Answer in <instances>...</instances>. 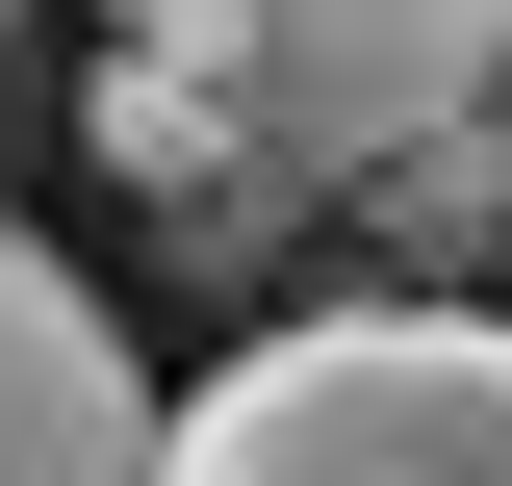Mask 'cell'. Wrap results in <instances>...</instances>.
<instances>
[{
    "mask_svg": "<svg viewBox=\"0 0 512 486\" xmlns=\"http://www.w3.org/2000/svg\"><path fill=\"white\" fill-rule=\"evenodd\" d=\"M487 103H512V0H103V77H77L103 180L205 256L359 205L384 154H436Z\"/></svg>",
    "mask_w": 512,
    "mask_h": 486,
    "instance_id": "obj_1",
    "label": "cell"
},
{
    "mask_svg": "<svg viewBox=\"0 0 512 486\" xmlns=\"http://www.w3.org/2000/svg\"><path fill=\"white\" fill-rule=\"evenodd\" d=\"M154 486H512V307H308L205 359Z\"/></svg>",
    "mask_w": 512,
    "mask_h": 486,
    "instance_id": "obj_2",
    "label": "cell"
},
{
    "mask_svg": "<svg viewBox=\"0 0 512 486\" xmlns=\"http://www.w3.org/2000/svg\"><path fill=\"white\" fill-rule=\"evenodd\" d=\"M154 384H128V333H103V282H77L52 231H0V486H154Z\"/></svg>",
    "mask_w": 512,
    "mask_h": 486,
    "instance_id": "obj_3",
    "label": "cell"
},
{
    "mask_svg": "<svg viewBox=\"0 0 512 486\" xmlns=\"http://www.w3.org/2000/svg\"><path fill=\"white\" fill-rule=\"evenodd\" d=\"M0 26H26V0H0Z\"/></svg>",
    "mask_w": 512,
    "mask_h": 486,
    "instance_id": "obj_4",
    "label": "cell"
}]
</instances>
